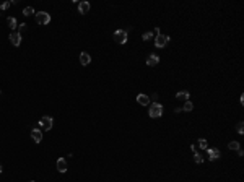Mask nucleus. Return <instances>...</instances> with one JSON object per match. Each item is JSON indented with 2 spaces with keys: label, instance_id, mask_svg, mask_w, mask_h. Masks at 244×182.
I'll list each match as a JSON object with an SVG mask.
<instances>
[{
  "label": "nucleus",
  "instance_id": "1",
  "mask_svg": "<svg viewBox=\"0 0 244 182\" xmlns=\"http://www.w3.org/2000/svg\"><path fill=\"white\" fill-rule=\"evenodd\" d=\"M161 114H163V106H161V104L155 102V104H152V106H150V111H148V116H150V117L158 119V117H161Z\"/></svg>",
  "mask_w": 244,
  "mask_h": 182
},
{
  "label": "nucleus",
  "instance_id": "2",
  "mask_svg": "<svg viewBox=\"0 0 244 182\" xmlns=\"http://www.w3.org/2000/svg\"><path fill=\"white\" fill-rule=\"evenodd\" d=\"M36 23L37 25H47V23H51V15L47 12H37L36 13Z\"/></svg>",
  "mask_w": 244,
  "mask_h": 182
},
{
  "label": "nucleus",
  "instance_id": "3",
  "mask_svg": "<svg viewBox=\"0 0 244 182\" xmlns=\"http://www.w3.org/2000/svg\"><path fill=\"white\" fill-rule=\"evenodd\" d=\"M52 124H54L52 117L44 116V117H41V120H39V127H41L42 130H51V129H52Z\"/></svg>",
  "mask_w": 244,
  "mask_h": 182
},
{
  "label": "nucleus",
  "instance_id": "4",
  "mask_svg": "<svg viewBox=\"0 0 244 182\" xmlns=\"http://www.w3.org/2000/svg\"><path fill=\"white\" fill-rule=\"evenodd\" d=\"M114 39H116V42H119V44H125V42H127V31L117 30V31L114 33Z\"/></svg>",
  "mask_w": 244,
  "mask_h": 182
},
{
  "label": "nucleus",
  "instance_id": "5",
  "mask_svg": "<svg viewBox=\"0 0 244 182\" xmlns=\"http://www.w3.org/2000/svg\"><path fill=\"white\" fill-rule=\"evenodd\" d=\"M168 41H169V37L159 33V34L156 36V39H155V46H156V47H164V46L168 44Z\"/></svg>",
  "mask_w": 244,
  "mask_h": 182
},
{
  "label": "nucleus",
  "instance_id": "6",
  "mask_svg": "<svg viewBox=\"0 0 244 182\" xmlns=\"http://www.w3.org/2000/svg\"><path fill=\"white\" fill-rule=\"evenodd\" d=\"M207 153H208V159L210 161H215V159H218L221 156V153L218 148H207Z\"/></svg>",
  "mask_w": 244,
  "mask_h": 182
},
{
  "label": "nucleus",
  "instance_id": "7",
  "mask_svg": "<svg viewBox=\"0 0 244 182\" xmlns=\"http://www.w3.org/2000/svg\"><path fill=\"white\" fill-rule=\"evenodd\" d=\"M90 8H91V5H90L88 2H80V3H78V13L85 15V13L90 12Z\"/></svg>",
  "mask_w": 244,
  "mask_h": 182
},
{
  "label": "nucleus",
  "instance_id": "8",
  "mask_svg": "<svg viewBox=\"0 0 244 182\" xmlns=\"http://www.w3.org/2000/svg\"><path fill=\"white\" fill-rule=\"evenodd\" d=\"M10 42L13 46H20L21 44V34L20 33H12L10 34Z\"/></svg>",
  "mask_w": 244,
  "mask_h": 182
},
{
  "label": "nucleus",
  "instance_id": "9",
  "mask_svg": "<svg viewBox=\"0 0 244 182\" xmlns=\"http://www.w3.org/2000/svg\"><path fill=\"white\" fill-rule=\"evenodd\" d=\"M31 138H33L36 143H41V140H42V133H41V130L33 129V130H31Z\"/></svg>",
  "mask_w": 244,
  "mask_h": 182
},
{
  "label": "nucleus",
  "instance_id": "10",
  "mask_svg": "<svg viewBox=\"0 0 244 182\" xmlns=\"http://www.w3.org/2000/svg\"><path fill=\"white\" fill-rule=\"evenodd\" d=\"M90 62H91V55L88 52H81L80 54V63L81 65H88Z\"/></svg>",
  "mask_w": 244,
  "mask_h": 182
},
{
  "label": "nucleus",
  "instance_id": "11",
  "mask_svg": "<svg viewBox=\"0 0 244 182\" xmlns=\"http://www.w3.org/2000/svg\"><path fill=\"white\" fill-rule=\"evenodd\" d=\"M57 171L59 172H65V171H67V163H65V158H59L57 159Z\"/></svg>",
  "mask_w": 244,
  "mask_h": 182
},
{
  "label": "nucleus",
  "instance_id": "12",
  "mask_svg": "<svg viewBox=\"0 0 244 182\" xmlns=\"http://www.w3.org/2000/svg\"><path fill=\"white\" fill-rule=\"evenodd\" d=\"M137 102L142 104V106H148V104H150V98L147 96V94H138V96H137Z\"/></svg>",
  "mask_w": 244,
  "mask_h": 182
},
{
  "label": "nucleus",
  "instance_id": "13",
  "mask_svg": "<svg viewBox=\"0 0 244 182\" xmlns=\"http://www.w3.org/2000/svg\"><path fill=\"white\" fill-rule=\"evenodd\" d=\"M159 62V57L156 55V54H153V55H150L148 59H147V65H150V67H155L156 63Z\"/></svg>",
  "mask_w": 244,
  "mask_h": 182
},
{
  "label": "nucleus",
  "instance_id": "14",
  "mask_svg": "<svg viewBox=\"0 0 244 182\" xmlns=\"http://www.w3.org/2000/svg\"><path fill=\"white\" fill-rule=\"evenodd\" d=\"M189 96H191L189 91H179V93L176 94V98L179 99V101H187V99H189Z\"/></svg>",
  "mask_w": 244,
  "mask_h": 182
},
{
  "label": "nucleus",
  "instance_id": "15",
  "mask_svg": "<svg viewBox=\"0 0 244 182\" xmlns=\"http://www.w3.org/2000/svg\"><path fill=\"white\" fill-rule=\"evenodd\" d=\"M7 23H8V26H10L12 30H15V28L18 26V25H16V18H13V16H10V18H8V20H7Z\"/></svg>",
  "mask_w": 244,
  "mask_h": 182
},
{
  "label": "nucleus",
  "instance_id": "16",
  "mask_svg": "<svg viewBox=\"0 0 244 182\" xmlns=\"http://www.w3.org/2000/svg\"><path fill=\"white\" fill-rule=\"evenodd\" d=\"M197 143H199V146L203 148V150H207V148H208V143H207V140H205V138H200Z\"/></svg>",
  "mask_w": 244,
  "mask_h": 182
},
{
  "label": "nucleus",
  "instance_id": "17",
  "mask_svg": "<svg viewBox=\"0 0 244 182\" xmlns=\"http://www.w3.org/2000/svg\"><path fill=\"white\" fill-rule=\"evenodd\" d=\"M33 13H34V8H33V7H26L25 10H23V15H25V16H30V15H33Z\"/></svg>",
  "mask_w": 244,
  "mask_h": 182
},
{
  "label": "nucleus",
  "instance_id": "18",
  "mask_svg": "<svg viewBox=\"0 0 244 182\" xmlns=\"http://www.w3.org/2000/svg\"><path fill=\"white\" fill-rule=\"evenodd\" d=\"M182 109H184V111H187V112H189V111H192V109H194L192 102H191V101H186V102H184V106H182Z\"/></svg>",
  "mask_w": 244,
  "mask_h": 182
},
{
  "label": "nucleus",
  "instance_id": "19",
  "mask_svg": "<svg viewBox=\"0 0 244 182\" xmlns=\"http://www.w3.org/2000/svg\"><path fill=\"white\" fill-rule=\"evenodd\" d=\"M228 148L238 151V150H239V143H238V141H230V143H228Z\"/></svg>",
  "mask_w": 244,
  "mask_h": 182
},
{
  "label": "nucleus",
  "instance_id": "20",
  "mask_svg": "<svg viewBox=\"0 0 244 182\" xmlns=\"http://www.w3.org/2000/svg\"><path fill=\"white\" fill-rule=\"evenodd\" d=\"M194 159H195V163H199V164H200V163H203L202 155H200V153H197V151H195V155H194Z\"/></svg>",
  "mask_w": 244,
  "mask_h": 182
},
{
  "label": "nucleus",
  "instance_id": "21",
  "mask_svg": "<svg viewBox=\"0 0 244 182\" xmlns=\"http://www.w3.org/2000/svg\"><path fill=\"white\" fill-rule=\"evenodd\" d=\"M143 41H148V39H152V37H153V33L152 31H147V33H143Z\"/></svg>",
  "mask_w": 244,
  "mask_h": 182
},
{
  "label": "nucleus",
  "instance_id": "22",
  "mask_svg": "<svg viewBox=\"0 0 244 182\" xmlns=\"http://www.w3.org/2000/svg\"><path fill=\"white\" fill-rule=\"evenodd\" d=\"M236 132H238V133H242V132H244V124H242V122H238V125H236Z\"/></svg>",
  "mask_w": 244,
  "mask_h": 182
},
{
  "label": "nucleus",
  "instance_id": "23",
  "mask_svg": "<svg viewBox=\"0 0 244 182\" xmlns=\"http://www.w3.org/2000/svg\"><path fill=\"white\" fill-rule=\"evenodd\" d=\"M18 30H20V34L26 31V23H21V25H18Z\"/></svg>",
  "mask_w": 244,
  "mask_h": 182
},
{
  "label": "nucleus",
  "instance_id": "24",
  "mask_svg": "<svg viewBox=\"0 0 244 182\" xmlns=\"http://www.w3.org/2000/svg\"><path fill=\"white\" fill-rule=\"evenodd\" d=\"M8 7H10V2H3L2 5H0V10H7Z\"/></svg>",
  "mask_w": 244,
  "mask_h": 182
},
{
  "label": "nucleus",
  "instance_id": "25",
  "mask_svg": "<svg viewBox=\"0 0 244 182\" xmlns=\"http://www.w3.org/2000/svg\"><path fill=\"white\" fill-rule=\"evenodd\" d=\"M242 155H244V151L239 148V150H238V156H242Z\"/></svg>",
  "mask_w": 244,
  "mask_h": 182
},
{
  "label": "nucleus",
  "instance_id": "26",
  "mask_svg": "<svg viewBox=\"0 0 244 182\" xmlns=\"http://www.w3.org/2000/svg\"><path fill=\"white\" fill-rule=\"evenodd\" d=\"M0 172H2V166H0Z\"/></svg>",
  "mask_w": 244,
  "mask_h": 182
},
{
  "label": "nucleus",
  "instance_id": "27",
  "mask_svg": "<svg viewBox=\"0 0 244 182\" xmlns=\"http://www.w3.org/2000/svg\"><path fill=\"white\" fill-rule=\"evenodd\" d=\"M30 182H34V180H30Z\"/></svg>",
  "mask_w": 244,
  "mask_h": 182
},
{
  "label": "nucleus",
  "instance_id": "28",
  "mask_svg": "<svg viewBox=\"0 0 244 182\" xmlns=\"http://www.w3.org/2000/svg\"><path fill=\"white\" fill-rule=\"evenodd\" d=\"M0 93H2V91H0Z\"/></svg>",
  "mask_w": 244,
  "mask_h": 182
}]
</instances>
